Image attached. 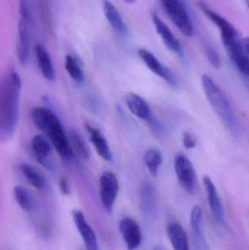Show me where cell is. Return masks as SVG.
<instances>
[{
  "instance_id": "obj_1",
  "label": "cell",
  "mask_w": 249,
  "mask_h": 250,
  "mask_svg": "<svg viewBox=\"0 0 249 250\" xmlns=\"http://www.w3.org/2000/svg\"><path fill=\"white\" fill-rule=\"evenodd\" d=\"M21 88L19 73L13 69L6 72L0 87V137L3 142L9 141L17 129Z\"/></svg>"
},
{
  "instance_id": "obj_2",
  "label": "cell",
  "mask_w": 249,
  "mask_h": 250,
  "mask_svg": "<svg viewBox=\"0 0 249 250\" xmlns=\"http://www.w3.org/2000/svg\"><path fill=\"white\" fill-rule=\"evenodd\" d=\"M31 117L35 126L47 137L57 152L63 160L73 158L69 136L57 114L45 107H35L31 111Z\"/></svg>"
},
{
  "instance_id": "obj_3",
  "label": "cell",
  "mask_w": 249,
  "mask_h": 250,
  "mask_svg": "<svg viewBox=\"0 0 249 250\" xmlns=\"http://www.w3.org/2000/svg\"><path fill=\"white\" fill-rule=\"evenodd\" d=\"M202 85L206 98L216 115L230 134L234 137H238L241 133L239 121L223 91L211 77L206 74L202 76Z\"/></svg>"
},
{
  "instance_id": "obj_4",
  "label": "cell",
  "mask_w": 249,
  "mask_h": 250,
  "mask_svg": "<svg viewBox=\"0 0 249 250\" xmlns=\"http://www.w3.org/2000/svg\"><path fill=\"white\" fill-rule=\"evenodd\" d=\"M31 15L27 0L19 1L17 57L22 65L27 64L30 51Z\"/></svg>"
},
{
  "instance_id": "obj_5",
  "label": "cell",
  "mask_w": 249,
  "mask_h": 250,
  "mask_svg": "<svg viewBox=\"0 0 249 250\" xmlns=\"http://www.w3.org/2000/svg\"><path fill=\"white\" fill-rule=\"evenodd\" d=\"M162 7L177 29L187 37L192 36L194 26L183 0H161Z\"/></svg>"
},
{
  "instance_id": "obj_6",
  "label": "cell",
  "mask_w": 249,
  "mask_h": 250,
  "mask_svg": "<svg viewBox=\"0 0 249 250\" xmlns=\"http://www.w3.org/2000/svg\"><path fill=\"white\" fill-rule=\"evenodd\" d=\"M200 10L206 15V17L216 25L219 29L222 37V42L226 49L234 46L241 41L239 33L236 28L223 16L211 10L207 4L203 1H200L198 4Z\"/></svg>"
},
{
  "instance_id": "obj_7",
  "label": "cell",
  "mask_w": 249,
  "mask_h": 250,
  "mask_svg": "<svg viewBox=\"0 0 249 250\" xmlns=\"http://www.w3.org/2000/svg\"><path fill=\"white\" fill-rule=\"evenodd\" d=\"M99 190L102 207L107 212H112L119 191L118 178L112 172H104L99 178Z\"/></svg>"
},
{
  "instance_id": "obj_8",
  "label": "cell",
  "mask_w": 249,
  "mask_h": 250,
  "mask_svg": "<svg viewBox=\"0 0 249 250\" xmlns=\"http://www.w3.org/2000/svg\"><path fill=\"white\" fill-rule=\"evenodd\" d=\"M174 168L181 186L186 192L192 195L195 192V169L192 162L183 154H178L174 160Z\"/></svg>"
},
{
  "instance_id": "obj_9",
  "label": "cell",
  "mask_w": 249,
  "mask_h": 250,
  "mask_svg": "<svg viewBox=\"0 0 249 250\" xmlns=\"http://www.w3.org/2000/svg\"><path fill=\"white\" fill-rule=\"evenodd\" d=\"M138 56L152 73L162 78L171 86H177L176 79L172 72L164 66L153 53L145 48H141L138 51Z\"/></svg>"
},
{
  "instance_id": "obj_10",
  "label": "cell",
  "mask_w": 249,
  "mask_h": 250,
  "mask_svg": "<svg viewBox=\"0 0 249 250\" xmlns=\"http://www.w3.org/2000/svg\"><path fill=\"white\" fill-rule=\"evenodd\" d=\"M203 184H204L205 189L207 193L211 211L215 221L217 223L218 226L222 228L226 227V220H225L223 205H222V201H221L216 186L210 177L207 176L203 177Z\"/></svg>"
},
{
  "instance_id": "obj_11",
  "label": "cell",
  "mask_w": 249,
  "mask_h": 250,
  "mask_svg": "<svg viewBox=\"0 0 249 250\" xmlns=\"http://www.w3.org/2000/svg\"><path fill=\"white\" fill-rule=\"evenodd\" d=\"M119 230L128 250H135L142 241V231L138 223L130 217L120 221Z\"/></svg>"
},
{
  "instance_id": "obj_12",
  "label": "cell",
  "mask_w": 249,
  "mask_h": 250,
  "mask_svg": "<svg viewBox=\"0 0 249 250\" xmlns=\"http://www.w3.org/2000/svg\"><path fill=\"white\" fill-rule=\"evenodd\" d=\"M72 217L75 225L84 242L86 250H99L97 239L93 229L91 227L83 214L80 210H73Z\"/></svg>"
},
{
  "instance_id": "obj_13",
  "label": "cell",
  "mask_w": 249,
  "mask_h": 250,
  "mask_svg": "<svg viewBox=\"0 0 249 250\" xmlns=\"http://www.w3.org/2000/svg\"><path fill=\"white\" fill-rule=\"evenodd\" d=\"M152 19L156 32L162 38L165 46L179 57H183V50L179 41L175 38L169 26L160 19L156 12L152 13Z\"/></svg>"
},
{
  "instance_id": "obj_14",
  "label": "cell",
  "mask_w": 249,
  "mask_h": 250,
  "mask_svg": "<svg viewBox=\"0 0 249 250\" xmlns=\"http://www.w3.org/2000/svg\"><path fill=\"white\" fill-rule=\"evenodd\" d=\"M85 129L89 135V141L92 143L98 155L106 162L113 161V153L108 140L98 128L89 124L85 125Z\"/></svg>"
},
{
  "instance_id": "obj_15",
  "label": "cell",
  "mask_w": 249,
  "mask_h": 250,
  "mask_svg": "<svg viewBox=\"0 0 249 250\" xmlns=\"http://www.w3.org/2000/svg\"><path fill=\"white\" fill-rule=\"evenodd\" d=\"M191 227L194 250H209L203 229V211L199 206L192 209Z\"/></svg>"
},
{
  "instance_id": "obj_16",
  "label": "cell",
  "mask_w": 249,
  "mask_h": 250,
  "mask_svg": "<svg viewBox=\"0 0 249 250\" xmlns=\"http://www.w3.org/2000/svg\"><path fill=\"white\" fill-rule=\"evenodd\" d=\"M140 204L142 212L148 219H153L156 216L157 202L154 188L151 182H145L140 191Z\"/></svg>"
},
{
  "instance_id": "obj_17",
  "label": "cell",
  "mask_w": 249,
  "mask_h": 250,
  "mask_svg": "<svg viewBox=\"0 0 249 250\" xmlns=\"http://www.w3.org/2000/svg\"><path fill=\"white\" fill-rule=\"evenodd\" d=\"M124 101L129 111L140 120L148 122L153 117L150 105L137 94L129 92L125 95Z\"/></svg>"
},
{
  "instance_id": "obj_18",
  "label": "cell",
  "mask_w": 249,
  "mask_h": 250,
  "mask_svg": "<svg viewBox=\"0 0 249 250\" xmlns=\"http://www.w3.org/2000/svg\"><path fill=\"white\" fill-rule=\"evenodd\" d=\"M31 148L37 161L45 168L52 170L53 166L48 160L51 151V146L45 135H35L31 141Z\"/></svg>"
},
{
  "instance_id": "obj_19",
  "label": "cell",
  "mask_w": 249,
  "mask_h": 250,
  "mask_svg": "<svg viewBox=\"0 0 249 250\" xmlns=\"http://www.w3.org/2000/svg\"><path fill=\"white\" fill-rule=\"evenodd\" d=\"M102 8L105 18L114 30L121 36L127 37L128 35V28L115 5L109 0H103Z\"/></svg>"
},
{
  "instance_id": "obj_20",
  "label": "cell",
  "mask_w": 249,
  "mask_h": 250,
  "mask_svg": "<svg viewBox=\"0 0 249 250\" xmlns=\"http://www.w3.org/2000/svg\"><path fill=\"white\" fill-rule=\"evenodd\" d=\"M35 52L37 63L42 76L46 80L54 82L56 80V71L49 53L41 44L36 45Z\"/></svg>"
},
{
  "instance_id": "obj_21",
  "label": "cell",
  "mask_w": 249,
  "mask_h": 250,
  "mask_svg": "<svg viewBox=\"0 0 249 250\" xmlns=\"http://www.w3.org/2000/svg\"><path fill=\"white\" fill-rule=\"evenodd\" d=\"M168 236L174 250H190L188 236L179 223H172L168 226Z\"/></svg>"
},
{
  "instance_id": "obj_22",
  "label": "cell",
  "mask_w": 249,
  "mask_h": 250,
  "mask_svg": "<svg viewBox=\"0 0 249 250\" xmlns=\"http://www.w3.org/2000/svg\"><path fill=\"white\" fill-rule=\"evenodd\" d=\"M20 169L22 175L31 186L39 190L45 189L46 187L45 178L36 167L29 163H24L20 165Z\"/></svg>"
},
{
  "instance_id": "obj_23",
  "label": "cell",
  "mask_w": 249,
  "mask_h": 250,
  "mask_svg": "<svg viewBox=\"0 0 249 250\" xmlns=\"http://www.w3.org/2000/svg\"><path fill=\"white\" fill-rule=\"evenodd\" d=\"M68 136L73 154L77 156L80 160L84 161L89 160L90 158V152L86 141L82 138L80 133L74 129H72L69 132Z\"/></svg>"
},
{
  "instance_id": "obj_24",
  "label": "cell",
  "mask_w": 249,
  "mask_h": 250,
  "mask_svg": "<svg viewBox=\"0 0 249 250\" xmlns=\"http://www.w3.org/2000/svg\"><path fill=\"white\" fill-rule=\"evenodd\" d=\"M64 66L72 80L77 83H83L85 79L84 71L80 61L76 57L67 54L64 60Z\"/></svg>"
},
{
  "instance_id": "obj_25",
  "label": "cell",
  "mask_w": 249,
  "mask_h": 250,
  "mask_svg": "<svg viewBox=\"0 0 249 250\" xmlns=\"http://www.w3.org/2000/svg\"><path fill=\"white\" fill-rule=\"evenodd\" d=\"M13 195L19 207L28 212H32L35 208V202L32 194L21 186H16Z\"/></svg>"
},
{
  "instance_id": "obj_26",
  "label": "cell",
  "mask_w": 249,
  "mask_h": 250,
  "mask_svg": "<svg viewBox=\"0 0 249 250\" xmlns=\"http://www.w3.org/2000/svg\"><path fill=\"white\" fill-rule=\"evenodd\" d=\"M144 163L151 176L156 177L162 163V154L156 148H149L145 153Z\"/></svg>"
},
{
  "instance_id": "obj_27",
  "label": "cell",
  "mask_w": 249,
  "mask_h": 250,
  "mask_svg": "<svg viewBox=\"0 0 249 250\" xmlns=\"http://www.w3.org/2000/svg\"><path fill=\"white\" fill-rule=\"evenodd\" d=\"M37 4L42 27L46 33L51 35L54 29L49 0H37Z\"/></svg>"
},
{
  "instance_id": "obj_28",
  "label": "cell",
  "mask_w": 249,
  "mask_h": 250,
  "mask_svg": "<svg viewBox=\"0 0 249 250\" xmlns=\"http://www.w3.org/2000/svg\"><path fill=\"white\" fill-rule=\"evenodd\" d=\"M206 56L209 63L215 69H219L222 65L220 57L219 54L213 48H209L206 50Z\"/></svg>"
},
{
  "instance_id": "obj_29",
  "label": "cell",
  "mask_w": 249,
  "mask_h": 250,
  "mask_svg": "<svg viewBox=\"0 0 249 250\" xmlns=\"http://www.w3.org/2000/svg\"><path fill=\"white\" fill-rule=\"evenodd\" d=\"M58 186L61 193L64 195H69L71 193V188L68 179L64 175H61L58 179Z\"/></svg>"
},
{
  "instance_id": "obj_30",
  "label": "cell",
  "mask_w": 249,
  "mask_h": 250,
  "mask_svg": "<svg viewBox=\"0 0 249 250\" xmlns=\"http://www.w3.org/2000/svg\"><path fill=\"white\" fill-rule=\"evenodd\" d=\"M182 141L183 145L187 149L194 148L197 144V141L194 137L189 132H184L183 133Z\"/></svg>"
},
{
  "instance_id": "obj_31",
  "label": "cell",
  "mask_w": 249,
  "mask_h": 250,
  "mask_svg": "<svg viewBox=\"0 0 249 250\" xmlns=\"http://www.w3.org/2000/svg\"><path fill=\"white\" fill-rule=\"evenodd\" d=\"M241 45L244 54L249 59V37H247V38H244V39L241 40Z\"/></svg>"
},
{
  "instance_id": "obj_32",
  "label": "cell",
  "mask_w": 249,
  "mask_h": 250,
  "mask_svg": "<svg viewBox=\"0 0 249 250\" xmlns=\"http://www.w3.org/2000/svg\"><path fill=\"white\" fill-rule=\"evenodd\" d=\"M153 250H165V249L162 246H156Z\"/></svg>"
},
{
  "instance_id": "obj_33",
  "label": "cell",
  "mask_w": 249,
  "mask_h": 250,
  "mask_svg": "<svg viewBox=\"0 0 249 250\" xmlns=\"http://www.w3.org/2000/svg\"><path fill=\"white\" fill-rule=\"evenodd\" d=\"M126 2L129 3V4H133L135 2L136 0H124Z\"/></svg>"
},
{
  "instance_id": "obj_34",
  "label": "cell",
  "mask_w": 249,
  "mask_h": 250,
  "mask_svg": "<svg viewBox=\"0 0 249 250\" xmlns=\"http://www.w3.org/2000/svg\"><path fill=\"white\" fill-rule=\"evenodd\" d=\"M244 1H245L246 4H247V7H248L249 9V0H244Z\"/></svg>"
}]
</instances>
